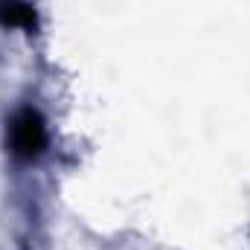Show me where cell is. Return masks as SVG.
Returning <instances> with one entry per match:
<instances>
[{"mask_svg":"<svg viewBox=\"0 0 250 250\" xmlns=\"http://www.w3.org/2000/svg\"><path fill=\"white\" fill-rule=\"evenodd\" d=\"M0 23L3 26H35V12L23 0H0Z\"/></svg>","mask_w":250,"mask_h":250,"instance_id":"2","label":"cell"},{"mask_svg":"<svg viewBox=\"0 0 250 250\" xmlns=\"http://www.w3.org/2000/svg\"><path fill=\"white\" fill-rule=\"evenodd\" d=\"M6 140H9L12 154H18V157H23V160L38 157L41 148H44V143H47V128H44L41 114L32 111V108L18 111V114L12 117V123H9Z\"/></svg>","mask_w":250,"mask_h":250,"instance_id":"1","label":"cell"}]
</instances>
